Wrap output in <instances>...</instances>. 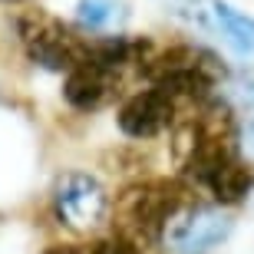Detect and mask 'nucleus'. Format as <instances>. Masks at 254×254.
<instances>
[{
    "label": "nucleus",
    "instance_id": "nucleus-1",
    "mask_svg": "<svg viewBox=\"0 0 254 254\" xmlns=\"http://www.w3.org/2000/svg\"><path fill=\"white\" fill-rule=\"evenodd\" d=\"M189 191L175 185V182L155 179V182H139L119 195L116 201V221H119V235L129 238L132 245H155L165 238V228L182 208H185Z\"/></svg>",
    "mask_w": 254,
    "mask_h": 254
},
{
    "label": "nucleus",
    "instance_id": "nucleus-2",
    "mask_svg": "<svg viewBox=\"0 0 254 254\" xmlns=\"http://www.w3.org/2000/svg\"><path fill=\"white\" fill-rule=\"evenodd\" d=\"M169 17L218 37L238 57H254V17L241 13L228 0H155Z\"/></svg>",
    "mask_w": 254,
    "mask_h": 254
},
{
    "label": "nucleus",
    "instance_id": "nucleus-3",
    "mask_svg": "<svg viewBox=\"0 0 254 254\" xmlns=\"http://www.w3.org/2000/svg\"><path fill=\"white\" fill-rule=\"evenodd\" d=\"M20 43L27 50V57L37 66L50 73H66L73 63H79L86 40H79L69 27H63L57 17H50L43 10H27L17 20Z\"/></svg>",
    "mask_w": 254,
    "mask_h": 254
},
{
    "label": "nucleus",
    "instance_id": "nucleus-4",
    "mask_svg": "<svg viewBox=\"0 0 254 254\" xmlns=\"http://www.w3.org/2000/svg\"><path fill=\"white\" fill-rule=\"evenodd\" d=\"M57 218L73 231H93L109 215V191L89 172H66L53 185Z\"/></svg>",
    "mask_w": 254,
    "mask_h": 254
},
{
    "label": "nucleus",
    "instance_id": "nucleus-5",
    "mask_svg": "<svg viewBox=\"0 0 254 254\" xmlns=\"http://www.w3.org/2000/svg\"><path fill=\"white\" fill-rule=\"evenodd\" d=\"M235 231V221L218 208H189L169 221L165 238L179 254H208Z\"/></svg>",
    "mask_w": 254,
    "mask_h": 254
},
{
    "label": "nucleus",
    "instance_id": "nucleus-6",
    "mask_svg": "<svg viewBox=\"0 0 254 254\" xmlns=\"http://www.w3.org/2000/svg\"><path fill=\"white\" fill-rule=\"evenodd\" d=\"M175 106L172 99L162 89H142V93L129 96L119 109V129L129 135V139H152V135H159L165 132L172 123H175Z\"/></svg>",
    "mask_w": 254,
    "mask_h": 254
},
{
    "label": "nucleus",
    "instance_id": "nucleus-7",
    "mask_svg": "<svg viewBox=\"0 0 254 254\" xmlns=\"http://www.w3.org/2000/svg\"><path fill=\"white\" fill-rule=\"evenodd\" d=\"M116 83H119V73H113L99 63H89V60H79L66 69L63 99L79 113H96L113 99Z\"/></svg>",
    "mask_w": 254,
    "mask_h": 254
},
{
    "label": "nucleus",
    "instance_id": "nucleus-8",
    "mask_svg": "<svg viewBox=\"0 0 254 254\" xmlns=\"http://www.w3.org/2000/svg\"><path fill=\"white\" fill-rule=\"evenodd\" d=\"M201 185L215 195L218 205H238V201H245V198L251 195L254 172L248 169V162L241 159V155H235V159L221 162V165H218Z\"/></svg>",
    "mask_w": 254,
    "mask_h": 254
},
{
    "label": "nucleus",
    "instance_id": "nucleus-9",
    "mask_svg": "<svg viewBox=\"0 0 254 254\" xmlns=\"http://www.w3.org/2000/svg\"><path fill=\"white\" fill-rule=\"evenodd\" d=\"M126 3L123 0H76V23L89 33H106L113 27H123Z\"/></svg>",
    "mask_w": 254,
    "mask_h": 254
},
{
    "label": "nucleus",
    "instance_id": "nucleus-10",
    "mask_svg": "<svg viewBox=\"0 0 254 254\" xmlns=\"http://www.w3.org/2000/svg\"><path fill=\"white\" fill-rule=\"evenodd\" d=\"M89 254H142V248L132 245L129 238H123L119 231H116L113 238H99V241L89 248Z\"/></svg>",
    "mask_w": 254,
    "mask_h": 254
},
{
    "label": "nucleus",
    "instance_id": "nucleus-11",
    "mask_svg": "<svg viewBox=\"0 0 254 254\" xmlns=\"http://www.w3.org/2000/svg\"><path fill=\"white\" fill-rule=\"evenodd\" d=\"M241 139H245V149H248V155H251V159H254V119H251V123H248V132H245V135H241Z\"/></svg>",
    "mask_w": 254,
    "mask_h": 254
},
{
    "label": "nucleus",
    "instance_id": "nucleus-12",
    "mask_svg": "<svg viewBox=\"0 0 254 254\" xmlns=\"http://www.w3.org/2000/svg\"><path fill=\"white\" fill-rule=\"evenodd\" d=\"M43 254H83L79 248H73V245H53V248H47Z\"/></svg>",
    "mask_w": 254,
    "mask_h": 254
}]
</instances>
